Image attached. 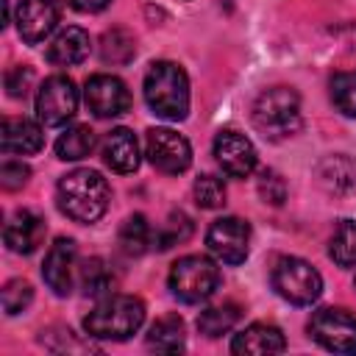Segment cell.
Returning <instances> with one entry per match:
<instances>
[{
  "label": "cell",
  "mask_w": 356,
  "mask_h": 356,
  "mask_svg": "<svg viewBox=\"0 0 356 356\" xmlns=\"http://www.w3.org/2000/svg\"><path fill=\"white\" fill-rule=\"evenodd\" d=\"M108 197H111V189H108L106 178L89 167H78V170L61 175V181L56 186L58 209L75 222L100 220L108 209Z\"/></svg>",
  "instance_id": "6da1fadb"
},
{
  "label": "cell",
  "mask_w": 356,
  "mask_h": 356,
  "mask_svg": "<svg viewBox=\"0 0 356 356\" xmlns=\"http://www.w3.org/2000/svg\"><path fill=\"white\" fill-rule=\"evenodd\" d=\"M145 103L156 117L178 122L189 114V78L175 61H156L145 75Z\"/></svg>",
  "instance_id": "7a4b0ae2"
},
{
  "label": "cell",
  "mask_w": 356,
  "mask_h": 356,
  "mask_svg": "<svg viewBox=\"0 0 356 356\" xmlns=\"http://www.w3.org/2000/svg\"><path fill=\"white\" fill-rule=\"evenodd\" d=\"M253 125L261 136L278 142L300 131V97L289 86H270L253 103Z\"/></svg>",
  "instance_id": "3957f363"
},
{
  "label": "cell",
  "mask_w": 356,
  "mask_h": 356,
  "mask_svg": "<svg viewBox=\"0 0 356 356\" xmlns=\"http://www.w3.org/2000/svg\"><path fill=\"white\" fill-rule=\"evenodd\" d=\"M145 323V303L134 295H108L86 317L83 328L95 339H128Z\"/></svg>",
  "instance_id": "277c9868"
},
{
  "label": "cell",
  "mask_w": 356,
  "mask_h": 356,
  "mask_svg": "<svg viewBox=\"0 0 356 356\" xmlns=\"http://www.w3.org/2000/svg\"><path fill=\"white\" fill-rule=\"evenodd\" d=\"M170 292L184 303H203L220 286V270L209 256H184L170 267Z\"/></svg>",
  "instance_id": "5b68a950"
},
{
  "label": "cell",
  "mask_w": 356,
  "mask_h": 356,
  "mask_svg": "<svg viewBox=\"0 0 356 356\" xmlns=\"http://www.w3.org/2000/svg\"><path fill=\"white\" fill-rule=\"evenodd\" d=\"M270 284L284 300H289L295 306H309L323 292V275L309 261H303L298 256L275 259V264L270 270Z\"/></svg>",
  "instance_id": "8992f818"
},
{
  "label": "cell",
  "mask_w": 356,
  "mask_h": 356,
  "mask_svg": "<svg viewBox=\"0 0 356 356\" xmlns=\"http://www.w3.org/2000/svg\"><path fill=\"white\" fill-rule=\"evenodd\" d=\"M309 337L334 353H356V317L345 309H320L309 320Z\"/></svg>",
  "instance_id": "52a82bcc"
},
{
  "label": "cell",
  "mask_w": 356,
  "mask_h": 356,
  "mask_svg": "<svg viewBox=\"0 0 356 356\" xmlns=\"http://www.w3.org/2000/svg\"><path fill=\"white\" fill-rule=\"evenodd\" d=\"M78 111V89L67 75H50L36 92V117L44 125H64Z\"/></svg>",
  "instance_id": "ba28073f"
},
{
  "label": "cell",
  "mask_w": 356,
  "mask_h": 356,
  "mask_svg": "<svg viewBox=\"0 0 356 356\" xmlns=\"http://www.w3.org/2000/svg\"><path fill=\"white\" fill-rule=\"evenodd\" d=\"M147 161L167 175H178L192 164V147L186 136H181L172 128H150L145 139Z\"/></svg>",
  "instance_id": "9c48e42d"
},
{
  "label": "cell",
  "mask_w": 356,
  "mask_h": 356,
  "mask_svg": "<svg viewBox=\"0 0 356 356\" xmlns=\"http://www.w3.org/2000/svg\"><path fill=\"white\" fill-rule=\"evenodd\" d=\"M206 245L222 264H242L250 250V225L239 217H220L209 225Z\"/></svg>",
  "instance_id": "30bf717a"
},
{
  "label": "cell",
  "mask_w": 356,
  "mask_h": 356,
  "mask_svg": "<svg viewBox=\"0 0 356 356\" xmlns=\"http://www.w3.org/2000/svg\"><path fill=\"white\" fill-rule=\"evenodd\" d=\"M83 100L89 106V111L100 120H108V117H120L131 108V92L128 86L117 78V75H106V72H97L86 81L83 86Z\"/></svg>",
  "instance_id": "8fae6325"
},
{
  "label": "cell",
  "mask_w": 356,
  "mask_h": 356,
  "mask_svg": "<svg viewBox=\"0 0 356 356\" xmlns=\"http://www.w3.org/2000/svg\"><path fill=\"white\" fill-rule=\"evenodd\" d=\"M42 278L58 298H64V295H70L75 289V281H78V248H75L72 239H56V245L44 256Z\"/></svg>",
  "instance_id": "7c38bea8"
},
{
  "label": "cell",
  "mask_w": 356,
  "mask_h": 356,
  "mask_svg": "<svg viewBox=\"0 0 356 356\" xmlns=\"http://www.w3.org/2000/svg\"><path fill=\"white\" fill-rule=\"evenodd\" d=\"M214 156L225 175L248 178L256 170V147L239 131H220L214 139Z\"/></svg>",
  "instance_id": "4fadbf2b"
},
{
  "label": "cell",
  "mask_w": 356,
  "mask_h": 356,
  "mask_svg": "<svg viewBox=\"0 0 356 356\" xmlns=\"http://www.w3.org/2000/svg\"><path fill=\"white\" fill-rule=\"evenodd\" d=\"M14 22L22 42L36 44L50 36V31L58 25V6L56 0H19Z\"/></svg>",
  "instance_id": "5bb4252c"
},
{
  "label": "cell",
  "mask_w": 356,
  "mask_h": 356,
  "mask_svg": "<svg viewBox=\"0 0 356 356\" xmlns=\"http://www.w3.org/2000/svg\"><path fill=\"white\" fill-rule=\"evenodd\" d=\"M3 239H6L8 250L28 256V253H33V250L42 245V239H44V220H42L39 214L28 211V209L14 211V214L8 217V222H6Z\"/></svg>",
  "instance_id": "9a60e30c"
},
{
  "label": "cell",
  "mask_w": 356,
  "mask_h": 356,
  "mask_svg": "<svg viewBox=\"0 0 356 356\" xmlns=\"http://www.w3.org/2000/svg\"><path fill=\"white\" fill-rule=\"evenodd\" d=\"M42 128L25 117H6L0 125V147L6 156L17 153V156H31L36 150H42Z\"/></svg>",
  "instance_id": "2e32d148"
},
{
  "label": "cell",
  "mask_w": 356,
  "mask_h": 356,
  "mask_svg": "<svg viewBox=\"0 0 356 356\" xmlns=\"http://www.w3.org/2000/svg\"><path fill=\"white\" fill-rule=\"evenodd\" d=\"M284 348H286V339H284L281 328H275L270 323H253L245 331H239L234 337V342H231V350L234 353H253V356L281 353Z\"/></svg>",
  "instance_id": "e0dca14e"
},
{
  "label": "cell",
  "mask_w": 356,
  "mask_h": 356,
  "mask_svg": "<svg viewBox=\"0 0 356 356\" xmlns=\"http://www.w3.org/2000/svg\"><path fill=\"white\" fill-rule=\"evenodd\" d=\"M103 161L114 172H134L139 167V142L134 131L114 128L103 142Z\"/></svg>",
  "instance_id": "ac0fdd59"
},
{
  "label": "cell",
  "mask_w": 356,
  "mask_h": 356,
  "mask_svg": "<svg viewBox=\"0 0 356 356\" xmlns=\"http://www.w3.org/2000/svg\"><path fill=\"white\" fill-rule=\"evenodd\" d=\"M89 56V33L83 28H64L50 44H47V61L56 67H72L81 64Z\"/></svg>",
  "instance_id": "d6986e66"
},
{
  "label": "cell",
  "mask_w": 356,
  "mask_h": 356,
  "mask_svg": "<svg viewBox=\"0 0 356 356\" xmlns=\"http://www.w3.org/2000/svg\"><path fill=\"white\" fill-rule=\"evenodd\" d=\"M317 181L331 195H348L356 186V164L342 153L325 156L317 164Z\"/></svg>",
  "instance_id": "ffe728a7"
},
{
  "label": "cell",
  "mask_w": 356,
  "mask_h": 356,
  "mask_svg": "<svg viewBox=\"0 0 356 356\" xmlns=\"http://www.w3.org/2000/svg\"><path fill=\"white\" fill-rule=\"evenodd\" d=\"M184 345H186V331H184V320L178 314H167V317L156 320L147 331V348L150 350L175 353V350H184Z\"/></svg>",
  "instance_id": "44dd1931"
},
{
  "label": "cell",
  "mask_w": 356,
  "mask_h": 356,
  "mask_svg": "<svg viewBox=\"0 0 356 356\" xmlns=\"http://www.w3.org/2000/svg\"><path fill=\"white\" fill-rule=\"evenodd\" d=\"M95 147V131L89 125H72L56 139V156L61 161H81Z\"/></svg>",
  "instance_id": "7402d4cb"
},
{
  "label": "cell",
  "mask_w": 356,
  "mask_h": 356,
  "mask_svg": "<svg viewBox=\"0 0 356 356\" xmlns=\"http://www.w3.org/2000/svg\"><path fill=\"white\" fill-rule=\"evenodd\" d=\"M239 317H242V312H239V306H234V303L211 306V309L200 312V317H197V331L214 339V337L228 334V331L239 323Z\"/></svg>",
  "instance_id": "603a6c76"
},
{
  "label": "cell",
  "mask_w": 356,
  "mask_h": 356,
  "mask_svg": "<svg viewBox=\"0 0 356 356\" xmlns=\"http://www.w3.org/2000/svg\"><path fill=\"white\" fill-rule=\"evenodd\" d=\"M150 239H153V231H150L145 214H131L120 225V248L128 256H142L150 248Z\"/></svg>",
  "instance_id": "cb8c5ba5"
},
{
  "label": "cell",
  "mask_w": 356,
  "mask_h": 356,
  "mask_svg": "<svg viewBox=\"0 0 356 356\" xmlns=\"http://www.w3.org/2000/svg\"><path fill=\"white\" fill-rule=\"evenodd\" d=\"M328 256L339 267H356V220H342L328 242Z\"/></svg>",
  "instance_id": "d4e9b609"
},
{
  "label": "cell",
  "mask_w": 356,
  "mask_h": 356,
  "mask_svg": "<svg viewBox=\"0 0 356 356\" xmlns=\"http://www.w3.org/2000/svg\"><path fill=\"white\" fill-rule=\"evenodd\" d=\"M136 53V44H134V36L122 28H111L103 33L100 39V58L106 64H128Z\"/></svg>",
  "instance_id": "484cf974"
},
{
  "label": "cell",
  "mask_w": 356,
  "mask_h": 356,
  "mask_svg": "<svg viewBox=\"0 0 356 356\" xmlns=\"http://www.w3.org/2000/svg\"><path fill=\"white\" fill-rule=\"evenodd\" d=\"M78 284H81L83 295L97 298V295L108 292L111 275H108V270H106V264H103L100 259H89V261H83V264L78 267Z\"/></svg>",
  "instance_id": "4316f807"
},
{
  "label": "cell",
  "mask_w": 356,
  "mask_h": 356,
  "mask_svg": "<svg viewBox=\"0 0 356 356\" xmlns=\"http://www.w3.org/2000/svg\"><path fill=\"white\" fill-rule=\"evenodd\" d=\"M331 103L345 117H356V72H337L331 78Z\"/></svg>",
  "instance_id": "83f0119b"
},
{
  "label": "cell",
  "mask_w": 356,
  "mask_h": 356,
  "mask_svg": "<svg viewBox=\"0 0 356 356\" xmlns=\"http://www.w3.org/2000/svg\"><path fill=\"white\" fill-rule=\"evenodd\" d=\"M192 195L200 209H220L225 203V184L217 175H200L192 186Z\"/></svg>",
  "instance_id": "f1b7e54d"
},
{
  "label": "cell",
  "mask_w": 356,
  "mask_h": 356,
  "mask_svg": "<svg viewBox=\"0 0 356 356\" xmlns=\"http://www.w3.org/2000/svg\"><path fill=\"white\" fill-rule=\"evenodd\" d=\"M189 234H192V222H189L186 214L178 211V214H170V222H167L161 231L153 234V242H156L159 250H167V248H172V245H178V242L189 239Z\"/></svg>",
  "instance_id": "f546056e"
},
{
  "label": "cell",
  "mask_w": 356,
  "mask_h": 356,
  "mask_svg": "<svg viewBox=\"0 0 356 356\" xmlns=\"http://www.w3.org/2000/svg\"><path fill=\"white\" fill-rule=\"evenodd\" d=\"M3 309H6V314H19V312H25L28 306H31V300H33V289H31V284L28 281H22V278H14V281H8L6 286H3Z\"/></svg>",
  "instance_id": "4dcf8cb0"
},
{
  "label": "cell",
  "mask_w": 356,
  "mask_h": 356,
  "mask_svg": "<svg viewBox=\"0 0 356 356\" xmlns=\"http://www.w3.org/2000/svg\"><path fill=\"white\" fill-rule=\"evenodd\" d=\"M259 195H261L264 203L281 206L284 197H286V184H284V178H281L278 172H273V170H264L261 178H259Z\"/></svg>",
  "instance_id": "1f68e13d"
},
{
  "label": "cell",
  "mask_w": 356,
  "mask_h": 356,
  "mask_svg": "<svg viewBox=\"0 0 356 356\" xmlns=\"http://www.w3.org/2000/svg\"><path fill=\"white\" fill-rule=\"evenodd\" d=\"M31 83H33V72L28 67H14L6 72V89H8V97H14V100L25 97Z\"/></svg>",
  "instance_id": "d6a6232c"
},
{
  "label": "cell",
  "mask_w": 356,
  "mask_h": 356,
  "mask_svg": "<svg viewBox=\"0 0 356 356\" xmlns=\"http://www.w3.org/2000/svg\"><path fill=\"white\" fill-rule=\"evenodd\" d=\"M28 175H31V170L22 161L6 159L3 167H0V184H3V189H19V186H25Z\"/></svg>",
  "instance_id": "836d02e7"
},
{
  "label": "cell",
  "mask_w": 356,
  "mask_h": 356,
  "mask_svg": "<svg viewBox=\"0 0 356 356\" xmlns=\"http://www.w3.org/2000/svg\"><path fill=\"white\" fill-rule=\"evenodd\" d=\"M108 3H111V0H70V6L78 8V11H83V14H97V11H103Z\"/></svg>",
  "instance_id": "e575fe53"
},
{
  "label": "cell",
  "mask_w": 356,
  "mask_h": 356,
  "mask_svg": "<svg viewBox=\"0 0 356 356\" xmlns=\"http://www.w3.org/2000/svg\"><path fill=\"white\" fill-rule=\"evenodd\" d=\"M353 284H356V281H353Z\"/></svg>",
  "instance_id": "d590c367"
}]
</instances>
